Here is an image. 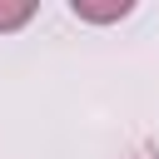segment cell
<instances>
[{
  "mask_svg": "<svg viewBox=\"0 0 159 159\" xmlns=\"http://www.w3.org/2000/svg\"><path fill=\"white\" fill-rule=\"evenodd\" d=\"M80 20H119V15H129V0H109V5H89V0H75L70 5Z\"/></svg>",
  "mask_w": 159,
  "mask_h": 159,
  "instance_id": "1",
  "label": "cell"
},
{
  "mask_svg": "<svg viewBox=\"0 0 159 159\" xmlns=\"http://www.w3.org/2000/svg\"><path fill=\"white\" fill-rule=\"evenodd\" d=\"M30 15H35V0H15V5H0V30H20Z\"/></svg>",
  "mask_w": 159,
  "mask_h": 159,
  "instance_id": "2",
  "label": "cell"
}]
</instances>
